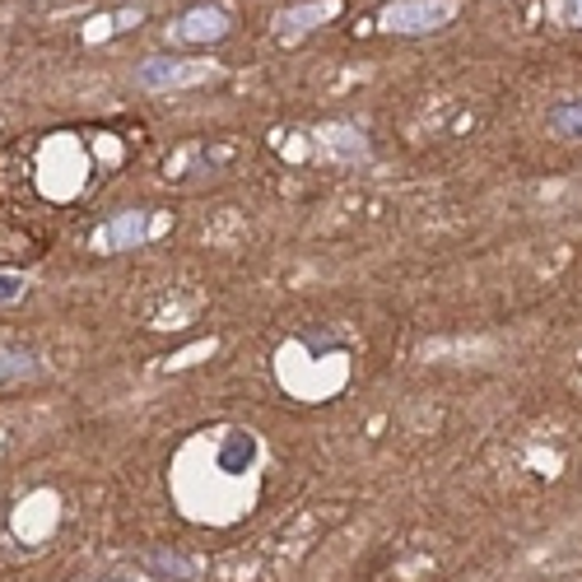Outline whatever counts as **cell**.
I'll use <instances>...</instances> for the list:
<instances>
[{
	"label": "cell",
	"instance_id": "obj_3",
	"mask_svg": "<svg viewBox=\"0 0 582 582\" xmlns=\"http://www.w3.org/2000/svg\"><path fill=\"white\" fill-rule=\"evenodd\" d=\"M224 33H228V14L224 10H210V5L187 10L182 24H178V38L182 43H219Z\"/></svg>",
	"mask_w": 582,
	"mask_h": 582
},
{
	"label": "cell",
	"instance_id": "obj_6",
	"mask_svg": "<svg viewBox=\"0 0 582 582\" xmlns=\"http://www.w3.org/2000/svg\"><path fill=\"white\" fill-rule=\"evenodd\" d=\"M140 238H145V215H140V210H127L121 219H112L103 228V242L108 247H135Z\"/></svg>",
	"mask_w": 582,
	"mask_h": 582
},
{
	"label": "cell",
	"instance_id": "obj_2",
	"mask_svg": "<svg viewBox=\"0 0 582 582\" xmlns=\"http://www.w3.org/2000/svg\"><path fill=\"white\" fill-rule=\"evenodd\" d=\"M215 75V66L210 61H178V57H150V61H140L135 70V80H140V90H191V84H201Z\"/></svg>",
	"mask_w": 582,
	"mask_h": 582
},
{
	"label": "cell",
	"instance_id": "obj_7",
	"mask_svg": "<svg viewBox=\"0 0 582 582\" xmlns=\"http://www.w3.org/2000/svg\"><path fill=\"white\" fill-rule=\"evenodd\" d=\"M550 20L559 28H582V0H550Z\"/></svg>",
	"mask_w": 582,
	"mask_h": 582
},
{
	"label": "cell",
	"instance_id": "obj_5",
	"mask_svg": "<svg viewBox=\"0 0 582 582\" xmlns=\"http://www.w3.org/2000/svg\"><path fill=\"white\" fill-rule=\"evenodd\" d=\"M545 131L555 140H582V98H559L550 112H545Z\"/></svg>",
	"mask_w": 582,
	"mask_h": 582
},
{
	"label": "cell",
	"instance_id": "obj_8",
	"mask_svg": "<svg viewBox=\"0 0 582 582\" xmlns=\"http://www.w3.org/2000/svg\"><path fill=\"white\" fill-rule=\"evenodd\" d=\"M24 289H28V280H24V275L0 271V304H14V298H24Z\"/></svg>",
	"mask_w": 582,
	"mask_h": 582
},
{
	"label": "cell",
	"instance_id": "obj_4",
	"mask_svg": "<svg viewBox=\"0 0 582 582\" xmlns=\"http://www.w3.org/2000/svg\"><path fill=\"white\" fill-rule=\"evenodd\" d=\"M341 5L336 0H308V5H294V10H285L275 20V28H280V38H294V33H308V28H317L322 20H331Z\"/></svg>",
	"mask_w": 582,
	"mask_h": 582
},
{
	"label": "cell",
	"instance_id": "obj_1",
	"mask_svg": "<svg viewBox=\"0 0 582 582\" xmlns=\"http://www.w3.org/2000/svg\"><path fill=\"white\" fill-rule=\"evenodd\" d=\"M456 20V0H392L382 5V33H433Z\"/></svg>",
	"mask_w": 582,
	"mask_h": 582
}]
</instances>
